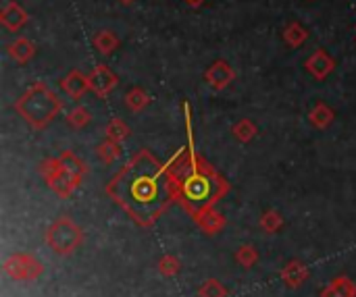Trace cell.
<instances>
[{"label":"cell","mask_w":356,"mask_h":297,"mask_svg":"<svg viewBox=\"0 0 356 297\" xmlns=\"http://www.w3.org/2000/svg\"><path fill=\"white\" fill-rule=\"evenodd\" d=\"M80 183H82V179H78L76 175L67 173L65 167H63L60 173L48 181V187H50L54 193H58L60 198H67V195H71V193H74V191L80 187Z\"/></svg>","instance_id":"12"},{"label":"cell","mask_w":356,"mask_h":297,"mask_svg":"<svg viewBox=\"0 0 356 297\" xmlns=\"http://www.w3.org/2000/svg\"><path fill=\"white\" fill-rule=\"evenodd\" d=\"M46 243L56 254H63L65 256V254L76 252L84 243V233H82V229L71 218L60 216V218H56L52 225H50V229L46 233Z\"/></svg>","instance_id":"4"},{"label":"cell","mask_w":356,"mask_h":297,"mask_svg":"<svg viewBox=\"0 0 356 297\" xmlns=\"http://www.w3.org/2000/svg\"><path fill=\"white\" fill-rule=\"evenodd\" d=\"M88 82H90V90L100 98H107L119 84L117 75L107 64H98L88 75Z\"/></svg>","instance_id":"7"},{"label":"cell","mask_w":356,"mask_h":297,"mask_svg":"<svg viewBox=\"0 0 356 297\" xmlns=\"http://www.w3.org/2000/svg\"><path fill=\"white\" fill-rule=\"evenodd\" d=\"M236 260L244 266V268H252L258 260V252L254 246H242L238 252H236Z\"/></svg>","instance_id":"27"},{"label":"cell","mask_w":356,"mask_h":297,"mask_svg":"<svg viewBox=\"0 0 356 297\" xmlns=\"http://www.w3.org/2000/svg\"><path fill=\"white\" fill-rule=\"evenodd\" d=\"M5 272L15 281H34L42 274V262L30 254H13L5 260Z\"/></svg>","instance_id":"5"},{"label":"cell","mask_w":356,"mask_h":297,"mask_svg":"<svg viewBox=\"0 0 356 297\" xmlns=\"http://www.w3.org/2000/svg\"><path fill=\"white\" fill-rule=\"evenodd\" d=\"M27 19H30L27 11H25L21 5H17V3L5 5L3 13H0V23H3V25H5L7 29H11V32L21 29V27L27 23Z\"/></svg>","instance_id":"9"},{"label":"cell","mask_w":356,"mask_h":297,"mask_svg":"<svg viewBox=\"0 0 356 297\" xmlns=\"http://www.w3.org/2000/svg\"><path fill=\"white\" fill-rule=\"evenodd\" d=\"M198 295H200V297H227V289H225L219 281L208 278V281H204L202 287L198 289Z\"/></svg>","instance_id":"26"},{"label":"cell","mask_w":356,"mask_h":297,"mask_svg":"<svg viewBox=\"0 0 356 297\" xmlns=\"http://www.w3.org/2000/svg\"><path fill=\"white\" fill-rule=\"evenodd\" d=\"M307 71L315 80H325L329 73L335 69V60L325 52V50H317L315 54H311L304 62Z\"/></svg>","instance_id":"8"},{"label":"cell","mask_w":356,"mask_h":297,"mask_svg":"<svg viewBox=\"0 0 356 297\" xmlns=\"http://www.w3.org/2000/svg\"><path fill=\"white\" fill-rule=\"evenodd\" d=\"M283 40H286L292 48H298L309 40V32L298 21H292L286 29H283Z\"/></svg>","instance_id":"17"},{"label":"cell","mask_w":356,"mask_h":297,"mask_svg":"<svg viewBox=\"0 0 356 297\" xmlns=\"http://www.w3.org/2000/svg\"><path fill=\"white\" fill-rule=\"evenodd\" d=\"M119 3H123V5H129V3H133V0H119Z\"/></svg>","instance_id":"30"},{"label":"cell","mask_w":356,"mask_h":297,"mask_svg":"<svg viewBox=\"0 0 356 297\" xmlns=\"http://www.w3.org/2000/svg\"><path fill=\"white\" fill-rule=\"evenodd\" d=\"M321 297H356V285L348 276H337L321 291Z\"/></svg>","instance_id":"13"},{"label":"cell","mask_w":356,"mask_h":297,"mask_svg":"<svg viewBox=\"0 0 356 297\" xmlns=\"http://www.w3.org/2000/svg\"><path fill=\"white\" fill-rule=\"evenodd\" d=\"M60 88L65 90L67 96L78 100V98H82L90 90V82H88V75H84V73H80L76 69V71H71L69 75L60 82Z\"/></svg>","instance_id":"11"},{"label":"cell","mask_w":356,"mask_h":297,"mask_svg":"<svg viewBox=\"0 0 356 297\" xmlns=\"http://www.w3.org/2000/svg\"><path fill=\"white\" fill-rule=\"evenodd\" d=\"M186 3H188L190 7H200V5L204 3V0H186Z\"/></svg>","instance_id":"29"},{"label":"cell","mask_w":356,"mask_h":297,"mask_svg":"<svg viewBox=\"0 0 356 297\" xmlns=\"http://www.w3.org/2000/svg\"><path fill=\"white\" fill-rule=\"evenodd\" d=\"M232 131H234V135H236L242 143H248V141L254 139L256 133H258L256 125H254L250 119H240V121H236L234 127H232Z\"/></svg>","instance_id":"22"},{"label":"cell","mask_w":356,"mask_h":297,"mask_svg":"<svg viewBox=\"0 0 356 297\" xmlns=\"http://www.w3.org/2000/svg\"><path fill=\"white\" fill-rule=\"evenodd\" d=\"M94 48L100 52V54H113L117 48H119V38L111 32V29H104V32H98L96 36H94Z\"/></svg>","instance_id":"16"},{"label":"cell","mask_w":356,"mask_h":297,"mask_svg":"<svg viewBox=\"0 0 356 297\" xmlns=\"http://www.w3.org/2000/svg\"><path fill=\"white\" fill-rule=\"evenodd\" d=\"M281 278L288 287H300L309 278V268L302 262H290L286 268L281 270Z\"/></svg>","instance_id":"14"},{"label":"cell","mask_w":356,"mask_h":297,"mask_svg":"<svg viewBox=\"0 0 356 297\" xmlns=\"http://www.w3.org/2000/svg\"><path fill=\"white\" fill-rule=\"evenodd\" d=\"M283 225V218L277 210H267L263 216H260V229L267 231V233H277Z\"/></svg>","instance_id":"25"},{"label":"cell","mask_w":356,"mask_h":297,"mask_svg":"<svg viewBox=\"0 0 356 297\" xmlns=\"http://www.w3.org/2000/svg\"><path fill=\"white\" fill-rule=\"evenodd\" d=\"M104 133H107V139H113V141H123V139H127L129 137V127H127V123L123 121V119H111L109 121V125L104 127Z\"/></svg>","instance_id":"21"},{"label":"cell","mask_w":356,"mask_h":297,"mask_svg":"<svg viewBox=\"0 0 356 297\" xmlns=\"http://www.w3.org/2000/svg\"><path fill=\"white\" fill-rule=\"evenodd\" d=\"M63 108L60 98L44 84L38 82L34 84L17 102H15V110L23 117V121H27L34 129H44Z\"/></svg>","instance_id":"3"},{"label":"cell","mask_w":356,"mask_h":297,"mask_svg":"<svg viewBox=\"0 0 356 297\" xmlns=\"http://www.w3.org/2000/svg\"><path fill=\"white\" fill-rule=\"evenodd\" d=\"M9 54L17 62H27L36 54V44L27 38H17L9 44Z\"/></svg>","instance_id":"15"},{"label":"cell","mask_w":356,"mask_h":297,"mask_svg":"<svg viewBox=\"0 0 356 297\" xmlns=\"http://www.w3.org/2000/svg\"><path fill=\"white\" fill-rule=\"evenodd\" d=\"M333 110L327 106V104H317L313 110H311V115H309V121H311V125L313 127H317V129H325V127H329L331 125V121H333Z\"/></svg>","instance_id":"19"},{"label":"cell","mask_w":356,"mask_h":297,"mask_svg":"<svg viewBox=\"0 0 356 297\" xmlns=\"http://www.w3.org/2000/svg\"><path fill=\"white\" fill-rule=\"evenodd\" d=\"M204 80L212 90H225L234 84L236 80V71L227 60H215L204 73Z\"/></svg>","instance_id":"6"},{"label":"cell","mask_w":356,"mask_h":297,"mask_svg":"<svg viewBox=\"0 0 356 297\" xmlns=\"http://www.w3.org/2000/svg\"><path fill=\"white\" fill-rule=\"evenodd\" d=\"M107 191L140 225H153L179 195L177 179L148 150L137 152Z\"/></svg>","instance_id":"1"},{"label":"cell","mask_w":356,"mask_h":297,"mask_svg":"<svg viewBox=\"0 0 356 297\" xmlns=\"http://www.w3.org/2000/svg\"><path fill=\"white\" fill-rule=\"evenodd\" d=\"M177 187H179L177 198L190 210L192 216L204 208H212V204L221 200L230 189L225 179L219 177L217 171H212L196 154V150L192 152V167H190L188 175L177 181Z\"/></svg>","instance_id":"2"},{"label":"cell","mask_w":356,"mask_h":297,"mask_svg":"<svg viewBox=\"0 0 356 297\" xmlns=\"http://www.w3.org/2000/svg\"><path fill=\"white\" fill-rule=\"evenodd\" d=\"M159 270L165 276H175L179 272V260L175 256H163L159 262Z\"/></svg>","instance_id":"28"},{"label":"cell","mask_w":356,"mask_h":297,"mask_svg":"<svg viewBox=\"0 0 356 297\" xmlns=\"http://www.w3.org/2000/svg\"><path fill=\"white\" fill-rule=\"evenodd\" d=\"M194 220L198 222V227L202 231H206L208 235H215V233H219L225 227V218L217 210H212V208H204V210L196 212Z\"/></svg>","instance_id":"10"},{"label":"cell","mask_w":356,"mask_h":297,"mask_svg":"<svg viewBox=\"0 0 356 297\" xmlns=\"http://www.w3.org/2000/svg\"><path fill=\"white\" fill-rule=\"evenodd\" d=\"M67 121L74 125L76 129H84V127H88L92 123V112L86 106H76L74 110L67 115Z\"/></svg>","instance_id":"24"},{"label":"cell","mask_w":356,"mask_h":297,"mask_svg":"<svg viewBox=\"0 0 356 297\" xmlns=\"http://www.w3.org/2000/svg\"><path fill=\"white\" fill-rule=\"evenodd\" d=\"M58 158H60V163H63V167H65L67 173L76 175L78 179H84V175H86V165H84L82 158H78L74 152H63Z\"/></svg>","instance_id":"20"},{"label":"cell","mask_w":356,"mask_h":297,"mask_svg":"<svg viewBox=\"0 0 356 297\" xmlns=\"http://www.w3.org/2000/svg\"><path fill=\"white\" fill-rule=\"evenodd\" d=\"M119 154H121V145H119V141H113V139H107L104 143H100L96 147V156L107 165L115 163L119 158Z\"/></svg>","instance_id":"23"},{"label":"cell","mask_w":356,"mask_h":297,"mask_svg":"<svg viewBox=\"0 0 356 297\" xmlns=\"http://www.w3.org/2000/svg\"><path fill=\"white\" fill-rule=\"evenodd\" d=\"M151 102V96L142 90V88H131L127 94H125V106L133 112H140V110H144Z\"/></svg>","instance_id":"18"}]
</instances>
